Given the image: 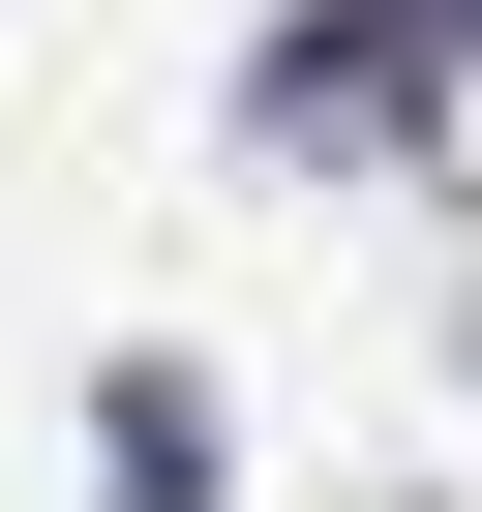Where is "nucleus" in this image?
Masks as SVG:
<instances>
[{
    "mask_svg": "<svg viewBox=\"0 0 482 512\" xmlns=\"http://www.w3.org/2000/svg\"><path fill=\"white\" fill-rule=\"evenodd\" d=\"M392 31H422V61H482V0H392Z\"/></svg>",
    "mask_w": 482,
    "mask_h": 512,
    "instance_id": "obj_3",
    "label": "nucleus"
},
{
    "mask_svg": "<svg viewBox=\"0 0 482 512\" xmlns=\"http://www.w3.org/2000/svg\"><path fill=\"white\" fill-rule=\"evenodd\" d=\"M241 121H272V151H392V121H422V31H392V0H332V31L241 61Z\"/></svg>",
    "mask_w": 482,
    "mask_h": 512,
    "instance_id": "obj_1",
    "label": "nucleus"
},
{
    "mask_svg": "<svg viewBox=\"0 0 482 512\" xmlns=\"http://www.w3.org/2000/svg\"><path fill=\"white\" fill-rule=\"evenodd\" d=\"M121 512H211V392L181 362H121Z\"/></svg>",
    "mask_w": 482,
    "mask_h": 512,
    "instance_id": "obj_2",
    "label": "nucleus"
}]
</instances>
